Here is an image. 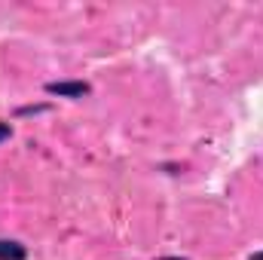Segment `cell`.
<instances>
[{
	"mask_svg": "<svg viewBox=\"0 0 263 260\" xmlns=\"http://www.w3.org/2000/svg\"><path fill=\"white\" fill-rule=\"evenodd\" d=\"M6 138H9V126H6V123H0V141H6Z\"/></svg>",
	"mask_w": 263,
	"mask_h": 260,
	"instance_id": "obj_3",
	"label": "cell"
},
{
	"mask_svg": "<svg viewBox=\"0 0 263 260\" xmlns=\"http://www.w3.org/2000/svg\"><path fill=\"white\" fill-rule=\"evenodd\" d=\"M0 260H25V248H22L18 242L0 239Z\"/></svg>",
	"mask_w": 263,
	"mask_h": 260,
	"instance_id": "obj_2",
	"label": "cell"
},
{
	"mask_svg": "<svg viewBox=\"0 0 263 260\" xmlns=\"http://www.w3.org/2000/svg\"><path fill=\"white\" fill-rule=\"evenodd\" d=\"M254 260H263V254H254Z\"/></svg>",
	"mask_w": 263,
	"mask_h": 260,
	"instance_id": "obj_4",
	"label": "cell"
},
{
	"mask_svg": "<svg viewBox=\"0 0 263 260\" xmlns=\"http://www.w3.org/2000/svg\"><path fill=\"white\" fill-rule=\"evenodd\" d=\"M46 92L62 95V98H83V95H89V86L86 83H49Z\"/></svg>",
	"mask_w": 263,
	"mask_h": 260,
	"instance_id": "obj_1",
	"label": "cell"
}]
</instances>
